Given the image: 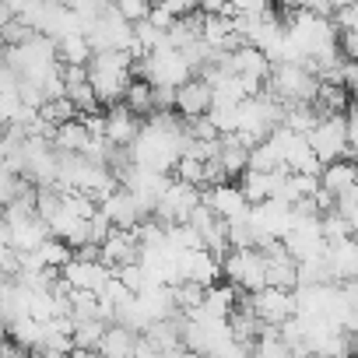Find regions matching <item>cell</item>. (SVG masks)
Here are the masks:
<instances>
[{
    "mask_svg": "<svg viewBox=\"0 0 358 358\" xmlns=\"http://www.w3.org/2000/svg\"><path fill=\"white\" fill-rule=\"evenodd\" d=\"M134 74H137V78H144V81H151V85L179 88L187 78H194V64L183 57V50L162 46V50L141 53V60L134 64Z\"/></svg>",
    "mask_w": 358,
    "mask_h": 358,
    "instance_id": "cell-1",
    "label": "cell"
},
{
    "mask_svg": "<svg viewBox=\"0 0 358 358\" xmlns=\"http://www.w3.org/2000/svg\"><path fill=\"white\" fill-rule=\"evenodd\" d=\"M267 88H271L281 102H313V95H316V88H320V78H316L306 64L281 60V64H271Z\"/></svg>",
    "mask_w": 358,
    "mask_h": 358,
    "instance_id": "cell-2",
    "label": "cell"
},
{
    "mask_svg": "<svg viewBox=\"0 0 358 358\" xmlns=\"http://www.w3.org/2000/svg\"><path fill=\"white\" fill-rule=\"evenodd\" d=\"M85 39L92 50H134V22L123 18L113 4L85 25Z\"/></svg>",
    "mask_w": 358,
    "mask_h": 358,
    "instance_id": "cell-3",
    "label": "cell"
},
{
    "mask_svg": "<svg viewBox=\"0 0 358 358\" xmlns=\"http://www.w3.org/2000/svg\"><path fill=\"white\" fill-rule=\"evenodd\" d=\"M222 274L239 288V292H260L267 285V264H264V253L257 246L250 250H229L225 260H222Z\"/></svg>",
    "mask_w": 358,
    "mask_h": 358,
    "instance_id": "cell-4",
    "label": "cell"
},
{
    "mask_svg": "<svg viewBox=\"0 0 358 358\" xmlns=\"http://www.w3.org/2000/svg\"><path fill=\"white\" fill-rule=\"evenodd\" d=\"M197 204H201V190L194 183H187V179H172V183L162 190V197H158L151 215L162 225H179V222H190Z\"/></svg>",
    "mask_w": 358,
    "mask_h": 358,
    "instance_id": "cell-5",
    "label": "cell"
},
{
    "mask_svg": "<svg viewBox=\"0 0 358 358\" xmlns=\"http://www.w3.org/2000/svg\"><path fill=\"white\" fill-rule=\"evenodd\" d=\"M306 141L309 148L320 155V162H334L348 151V123H344V113H327L320 116L309 130H306Z\"/></svg>",
    "mask_w": 358,
    "mask_h": 358,
    "instance_id": "cell-6",
    "label": "cell"
},
{
    "mask_svg": "<svg viewBox=\"0 0 358 358\" xmlns=\"http://www.w3.org/2000/svg\"><path fill=\"white\" fill-rule=\"evenodd\" d=\"M246 302L257 313V320L260 323H271V327H281L299 309L295 288H278V285H264L260 292H246Z\"/></svg>",
    "mask_w": 358,
    "mask_h": 358,
    "instance_id": "cell-7",
    "label": "cell"
},
{
    "mask_svg": "<svg viewBox=\"0 0 358 358\" xmlns=\"http://www.w3.org/2000/svg\"><path fill=\"white\" fill-rule=\"evenodd\" d=\"M250 222H253L260 243H267V239H285V232L295 225V208H292V201H285V197H267V201L253 204Z\"/></svg>",
    "mask_w": 358,
    "mask_h": 358,
    "instance_id": "cell-8",
    "label": "cell"
},
{
    "mask_svg": "<svg viewBox=\"0 0 358 358\" xmlns=\"http://www.w3.org/2000/svg\"><path fill=\"white\" fill-rule=\"evenodd\" d=\"M201 201L215 211V215H222L225 222H243V218H250V211H253V204L246 201V194H243V187H236V183H211L208 187V194H201Z\"/></svg>",
    "mask_w": 358,
    "mask_h": 358,
    "instance_id": "cell-9",
    "label": "cell"
},
{
    "mask_svg": "<svg viewBox=\"0 0 358 358\" xmlns=\"http://www.w3.org/2000/svg\"><path fill=\"white\" fill-rule=\"evenodd\" d=\"M60 278H64L71 288L102 292V288H106V281L113 278V267H109L102 257H95V260H88V257H71V260L60 267Z\"/></svg>",
    "mask_w": 358,
    "mask_h": 358,
    "instance_id": "cell-10",
    "label": "cell"
},
{
    "mask_svg": "<svg viewBox=\"0 0 358 358\" xmlns=\"http://www.w3.org/2000/svg\"><path fill=\"white\" fill-rule=\"evenodd\" d=\"M285 179H288V169H246L239 176V187L246 194L250 204H260L267 197H281V187H285Z\"/></svg>",
    "mask_w": 358,
    "mask_h": 358,
    "instance_id": "cell-11",
    "label": "cell"
},
{
    "mask_svg": "<svg viewBox=\"0 0 358 358\" xmlns=\"http://www.w3.org/2000/svg\"><path fill=\"white\" fill-rule=\"evenodd\" d=\"M137 130H141V116H137L127 102H113V106L102 113V137H106L109 144L130 148L134 137H137Z\"/></svg>",
    "mask_w": 358,
    "mask_h": 358,
    "instance_id": "cell-12",
    "label": "cell"
},
{
    "mask_svg": "<svg viewBox=\"0 0 358 358\" xmlns=\"http://www.w3.org/2000/svg\"><path fill=\"white\" fill-rule=\"evenodd\" d=\"M190 225L197 229V236H201V243L208 246V250H215L218 257H225L232 246H229V222L222 218V215H215L204 201L194 208V215H190Z\"/></svg>",
    "mask_w": 358,
    "mask_h": 358,
    "instance_id": "cell-13",
    "label": "cell"
},
{
    "mask_svg": "<svg viewBox=\"0 0 358 358\" xmlns=\"http://www.w3.org/2000/svg\"><path fill=\"white\" fill-rule=\"evenodd\" d=\"M106 215H109V222H113V229H137L148 215H144V208L137 204V197L127 190V187H116V190H109L106 197H102V204H99Z\"/></svg>",
    "mask_w": 358,
    "mask_h": 358,
    "instance_id": "cell-14",
    "label": "cell"
},
{
    "mask_svg": "<svg viewBox=\"0 0 358 358\" xmlns=\"http://www.w3.org/2000/svg\"><path fill=\"white\" fill-rule=\"evenodd\" d=\"M64 95L71 99V106L78 113H99V95L88 81V67L85 64H64Z\"/></svg>",
    "mask_w": 358,
    "mask_h": 358,
    "instance_id": "cell-15",
    "label": "cell"
},
{
    "mask_svg": "<svg viewBox=\"0 0 358 358\" xmlns=\"http://www.w3.org/2000/svg\"><path fill=\"white\" fill-rule=\"evenodd\" d=\"M102 260L116 271L123 264H134L141 260V239H137V229H113L106 239H102Z\"/></svg>",
    "mask_w": 358,
    "mask_h": 358,
    "instance_id": "cell-16",
    "label": "cell"
},
{
    "mask_svg": "<svg viewBox=\"0 0 358 358\" xmlns=\"http://www.w3.org/2000/svg\"><path fill=\"white\" fill-rule=\"evenodd\" d=\"M222 278V257L208 246L187 250L183 253V281H197V285H215Z\"/></svg>",
    "mask_w": 358,
    "mask_h": 358,
    "instance_id": "cell-17",
    "label": "cell"
},
{
    "mask_svg": "<svg viewBox=\"0 0 358 358\" xmlns=\"http://www.w3.org/2000/svg\"><path fill=\"white\" fill-rule=\"evenodd\" d=\"M208 109H211V85L204 78H187L176 88V113L179 116L194 120V116H204Z\"/></svg>",
    "mask_w": 358,
    "mask_h": 358,
    "instance_id": "cell-18",
    "label": "cell"
},
{
    "mask_svg": "<svg viewBox=\"0 0 358 358\" xmlns=\"http://www.w3.org/2000/svg\"><path fill=\"white\" fill-rule=\"evenodd\" d=\"M327 264L334 281H358V239L348 236L341 243H327Z\"/></svg>",
    "mask_w": 358,
    "mask_h": 358,
    "instance_id": "cell-19",
    "label": "cell"
},
{
    "mask_svg": "<svg viewBox=\"0 0 358 358\" xmlns=\"http://www.w3.org/2000/svg\"><path fill=\"white\" fill-rule=\"evenodd\" d=\"M218 162L225 169V176H243L246 165H250V144L239 137V134H222L218 137Z\"/></svg>",
    "mask_w": 358,
    "mask_h": 358,
    "instance_id": "cell-20",
    "label": "cell"
},
{
    "mask_svg": "<svg viewBox=\"0 0 358 358\" xmlns=\"http://www.w3.org/2000/svg\"><path fill=\"white\" fill-rule=\"evenodd\" d=\"M355 179H358V162H351L348 155H341V158H334V162L323 165V172H320V187L330 190V194L337 197L341 190H348V187L355 183Z\"/></svg>",
    "mask_w": 358,
    "mask_h": 358,
    "instance_id": "cell-21",
    "label": "cell"
},
{
    "mask_svg": "<svg viewBox=\"0 0 358 358\" xmlns=\"http://www.w3.org/2000/svg\"><path fill=\"white\" fill-rule=\"evenodd\" d=\"M137 337H141V330H134L127 323H113V327H106V334L99 341V355H137Z\"/></svg>",
    "mask_w": 358,
    "mask_h": 358,
    "instance_id": "cell-22",
    "label": "cell"
},
{
    "mask_svg": "<svg viewBox=\"0 0 358 358\" xmlns=\"http://www.w3.org/2000/svg\"><path fill=\"white\" fill-rule=\"evenodd\" d=\"M92 137H95V134H92V130H88V123H85V120H78V116L64 120V123L53 130V144H57L60 151H85Z\"/></svg>",
    "mask_w": 358,
    "mask_h": 358,
    "instance_id": "cell-23",
    "label": "cell"
},
{
    "mask_svg": "<svg viewBox=\"0 0 358 358\" xmlns=\"http://www.w3.org/2000/svg\"><path fill=\"white\" fill-rule=\"evenodd\" d=\"M316 120H320V113H316V106H313V102H285V113H281V127L306 134V130H309V127H313Z\"/></svg>",
    "mask_w": 358,
    "mask_h": 358,
    "instance_id": "cell-24",
    "label": "cell"
},
{
    "mask_svg": "<svg viewBox=\"0 0 358 358\" xmlns=\"http://www.w3.org/2000/svg\"><path fill=\"white\" fill-rule=\"evenodd\" d=\"M57 57H60V64H88L92 46H88L85 32H74V36L57 39Z\"/></svg>",
    "mask_w": 358,
    "mask_h": 358,
    "instance_id": "cell-25",
    "label": "cell"
},
{
    "mask_svg": "<svg viewBox=\"0 0 358 358\" xmlns=\"http://www.w3.org/2000/svg\"><path fill=\"white\" fill-rule=\"evenodd\" d=\"M123 102H127L137 116H151V113H155V88H151V81H144V78H141V81H130Z\"/></svg>",
    "mask_w": 358,
    "mask_h": 358,
    "instance_id": "cell-26",
    "label": "cell"
},
{
    "mask_svg": "<svg viewBox=\"0 0 358 358\" xmlns=\"http://www.w3.org/2000/svg\"><path fill=\"white\" fill-rule=\"evenodd\" d=\"M320 229H323V239H327V243H341V239L355 236V232H351L348 215H341L337 208H330V211H323V215H320Z\"/></svg>",
    "mask_w": 358,
    "mask_h": 358,
    "instance_id": "cell-27",
    "label": "cell"
},
{
    "mask_svg": "<svg viewBox=\"0 0 358 358\" xmlns=\"http://www.w3.org/2000/svg\"><path fill=\"white\" fill-rule=\"evenodd\" d=\"M172 169H176V179H187L194 187H204V158L197 151H183Z\"/></svg>",
    "mask_w": 358,
    "mask_h": 358,
    "instance_id": "cell-28",
    "label": "cell"
},
{
    "mask_svg": "<svg viewBox=\"0 0 358 358\" xmlns=\"http://www.w3.org/2000/svg\"><path fill=\"white\" fill-rule=\"evenodd\" d=\"M39 257H43V264L46 267H64L71 257H74V246L71 243H64V239H57V236H50V239H43L39 243Z\"/></svg>",
    "mask_w": 358,
    "mask_h": 358,
    "instance_id": "cell-29",
    "label": "cell"
},
{
    "mask_svg": "<svg viewBox=\"0 0 358 358\" xmlns=\"http://www.w3.org/2000/svg\"><path fill=\"white\" fill-rule=\"evenodd\" d=\"M39 113H43V116L53 123V127H60V123H64V120H71L78 109L71 106V99H67V95H60V99H50V102H43V106H39Z\"/></svg>",
    "mask_w": 358,
    "mask_h": 358,
    "instance_id": "cell-30",
    "label": "cell"
},
{
    "mask_svg": "<svg viewBox=\"0 0 358 358\" xmlns=\"http://www.w3.org/2000/svg\"><path fill=\"white\" fill-rule=\"evenodd\" d=\"M344 123H348V151H344V155H348L351 162H358V102L348 106Z\"/></svg>",
    "mask_w": 358,
    "mask_h": 358,
    "instance_id": "cell-31",
    "label": "cell"
},
{
    "mask_svg": "<svg viewBox=\"0 0 358 358\" xmlns=\"http://www.w3.org/2000/svg\"><path fill=\"white\" fill-rule=\"evenodd\" d=\"M113 4H116V11H120L123 18L137 22V18H144V15H148V8H151V0H113Z\"/></svg>",
    "mask_w": 358,
    "mask_h": 358,
    "instance_id": "cell-32",
    "label": "cell"
},
{
    "mask_svg": "<svg viewBox=\"0 0 358 358\" xmlns=\"http://www.w3.org/2000/svg\"><path fill=\"white\" fill-rule=\"evenodd\" d=\"M18 81H22V74L0 57V92H18Z\"/></svg>",
    "mask_w": 358,
    "mask_h": 358,
    "instance_id": "cell-33",
    "label": "cell"
},
{
    "mask_svg": "<svg viewBox=\"0 0 358 358\" xmlns=\"http://www.w3.org/2000/svg\"><path fill=\"white\" fill-rule=\"evenodd\" d=\"M337 211H341V215L358 211V183H351L348 190H341V194H337Z\"/></svg>",
    "mask_w": 358,
    "mask_h": 358,
    "instance_id": "cell-34",
    "label": "cell"
},
{
    "mask_svg": "<svg viewBox=\"0 0 358 358\" xmlns=\"http://www.w3.org/2000/svg\"><path fill=\"white\" fill-rule=\"evenodd\" d=\"M341 53L358 64V32H341Z\"/></svg>",
    "mask_w": 358,
    "mask_h": 358,
    "instance_id": "cell-35",
    "label": "cell"
},
{
    "mask_svg": "<svg viewBox=\"0 0 358 358\" xmlns=\"http://www.w3.org/2000/svg\"><path fill=\"white\" fill-rule=\"evenodd\" d=\"M204 15H229V0H197Z\"/></svg>",
    "mask_w": 358,
    "mask_h": 358,
    "instance_id": "cell-36",
    "label": "cell"
},
{
    "mask_svg": "<svg viewBox=\"0 0 358 358\" xmlns=\"http://www.w3.org/2000/svg\"><path fill=\"white\" fill-rule=\"evenodd\" d=\"M11 243V229H8V218H4V208H0V246Z\"/></svg>",
    "mask_w": 358,
    "mask_h": 358,
    "instance_id": "cell-37",
    "label": "cell"
},
{
    "mask_svg": "<svg viewBox=\"0 0 358 358\" xmlns=\"http://www.w3.org/2000/svg\"><path fill=\"white\" fill-rule=\"evenodd\" d=\"M151 4H162V0H151Z\"/></svg>",
    "mask_w": 358,
    "mask_h": 358,
    "instance_id": "cell-38",
    "label": "cell"
},
{
    "mask_svg": "<svg viewBox=\"0 0 358 358\" xmlns=\"http://www.w3.org/2000/svg\"><path fill=\"white\" fill-rule=\"evenodd\" d=\"M355 183H358V179H355Z\"/></svg>",
    "mask_w": 358,
    "mask_h": 358,
    "instance_id": "cell-39",
    "label": "cell"
}]
</instances>
